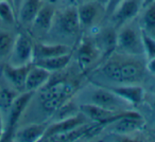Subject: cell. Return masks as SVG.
<instances>
[{"instance_id":"6da1fadb","label":"cell","mask_w":155,"mask_h":142,"mask_svg":"<svg viewBox=\"0 0 155 142\" xmlns=\"http://www.w3.org/2000/svg\"><path fill=\"white\" fill-rule=\"evenodd\" d=\"M77 85L66 80L48 82L39 89V101L41 107L48 114L53 115L63 104L70 101L77 92Z\"/></svg>"},{"instance_id":"7a4b0ae2","label":"cell","mask_w":155,"mask_h":142,"mask_svg":"<svg viewBox=\"0 0 155 142\" xmlns=\"http://www.w3.org/2000/svg\"><path fill=\"white\" fill-rule=\"evenodd\" d=\"M101 72L110 81L120 84H136L143 79L144 68L135 60H110L101 68Z\"/></svg>"},{"instance_id":"3957f363","label":"cell","mask_w":155,"mask_h":142,"mask_svg":"<svg viewBox=\"0 0 155 142\" xmlns=\"http://www.w3.org/2000/svg\"><path fill=\"white\" fill-rule=\"evenodd\" d=\"M33 95H34L33 91H24L17 95L10 109L8 110L9 117H8L7 124L5 125V134L1 141H13L18 123L30 104Z\"/></svg>"},{"instance_id":"277c9868","label":"cell","mask_w":155,"mask_h":142,"mask_svg":"<svg viewBox=\"0 0 155 142\" xmlns=\"http://www.w3.org/2000/svg\"><path fill=\"white\" fill-rule=\"evenodd\" d=\"M116 49L127 55H140L143 54L140 30L137 31L131 26H122L117 33Z\"/></svg>"},{"instance_id":"5b68a950","label":"cell","mask_w":155,"mask_h":142,"mask_svg":"<svg viewBox=\"0 0 155 142\" xmlns=\"http://www.w3.org/2000/svg\"><path fill=\"white\" fill-rule=\"evenodd\" d=\"M34 43L28 34L19 33L16 35L13 49L9 56V64L13 66H25L33 63Z\"/></svg>"},{"instance_id":"8992f818","label":"cell","mask_w":155,"mask_h":142,"mask_svg":"<svg viewBox=\"0 0 155 142\" xmlns=\"http://www.w3.org/2000/svg\"><path fill=\"white\" fill-rule=\"evenodd\" d=\"M91 103L115 112L130 110V107H131L130 104H127L124 100H122L116 93L113 92L110 88H103V87L97 88L93 92Z\"/></svg>"},{"instance_id":"52a82bcc","label":"cell","mask_w":155,"mask_h":142,"mask_svg":"<svg viewBox=\"0 0 155 142\" xmlns=\"http://www.w3.org/2000/svg\"><path fill=\"white\" fill-rule=\"evenodd\" d=\"M80 111L83 112L87 117V119H89L91 122L100 123V124L104 125V126H107V125L112 124L113 122L117 121L118 119L129 115L132 110H125V111L122 112H115L112 111V110H107L105 108L100 107V106L96 105V104L89 103L81 105Z\"/></svg>"},{"instance_id":"ba28073f","label":"cell","mask_w":155,"mask_h":142,"mask_svg":"<svg viewBox=\"0 0 155 142\" xmlns=\"http://www.w3.org/2000/svg\"><path fill=\"white\" fill-rule=\"evenodd\" d=\"M87 122H88L87 117L81 111L75 114L74 116L58 120L54 123H52V124L48 125L41 141H47L49 138L53 137V136L68 133V131H72V129L77 128V127L81 126L82 124H85Z\"/></svg>"},{"instance_id":"9c48e42d","label":"cell","mask_w":155,"mask_h":142,"mask_svg":"<svg viewBox=\"0 0 155 142\" xmlns=\"http://www.w3.org/2000/svg\"><path fill=\"white\" fill-rule=\"evenodd\" d=\"M141 9V0H122L110 17L117 27L124 26L137 16Z\"/></svg>"},{"instance_id":"30bf717a","label":"cell","mask_w":155,"mask_h":142,"mask_svg":"<svg viewBox=\"0 0 155 142\" xmlns=\"http://www.w3.org/2000/svg\"><path fill=\"white\" fill-rule=\"evenodd\" d=\"M110 125L112 126V131L114 134L120 136H127L143 129L146 122L138 112L131 111L129 115L118 119Z\"/></svg>"},{"instance_id":"8fae6325","label":"cell","mask_w":155,"mask_h":142,"mask_svg":"<svg viewBox=\"0 0 155 142\" xmlns=\"http://www.w3.org/2000/svg\"><path fill=\"white\" fill-rule=\"evenodd\" d=\"M101 50L97 44L89 39H82L78 50V64L83 73L87 72L91 66L98 60Z\"/></svg>"},{"instance_id":"7c38bea8","label":"cell","mask_w":155,"mask_h":142,"mask_svg":"<svg viewBox=\"0 0 155 142\" xmlns=\"http://www.w3.org/2000/svg\"><path fill=\"white\" fill-rule=\"evenodd\" d=\"M32 64L25 65V66H13V65L8 63L7 65L3 66V76L18 92L25 91V83H26L27 74H28L29 69L32 66Z\"/></svg>"},{"instance_id":"4fadbf2b","label":"cell","mask_w":155,"mask_h":142,"mask_svg":"<svg viewBox=\"0 0 155 142\" xmlns=\"http://www.w3.org/2000/svg\"><path fill=\"white\" fill-rule=\"evenodd\" d=\"M51 78V73L49 71L44 69L43 67H39L35 64L29 69V72L27 74L26 83H25V91H35L41 89Z\"/></svg>"},{"instance_id":"5bb4252c","label":"cell","mask_w":155,"mask_h":142,"mask_svg":"<svg viewBox=\"0 0 155 142\" xmlns=\"http://www.w3.org/2000/svg\"><path fill=\"white\" fill-rule=\"evenodd\" d=\"M58 24L60 30L66 35L78 34L81 29V24L77 8L69 7L65 9L58 17Z\"/></svg>"},{"instance_id":"9a60e30c","label":"cell","mask_w":155,"mask_h":142,"mask_svg":"<svg viewBox=\"0 0 155 142\" xmlns=\"http://www.w3.org/2000/svg\"><path fill=\"white\" fill-rule=\"evenodd\" d=\"M48 123H32L21 128H17L14 135V141L18 142H36L41 141Z\"/></svg>"},{"instance_id":"2e32d148","label":"cell","mask_w":155,"mask_h":142,"mask_svg":"<svg viewBox=\"0 0 155 142\" xmlns=\"http://www.w3.org/2000/svg\"><path fill=\"white\" fill-rule=\"evenodd\" d=\"M110 89L131 106L139 105L144 99V90L139 85L124 84L123 86L114 87Z\"/></svg>"},{"instance_id":"e0dca14e","label":"cell","mask_w":155,"mask_h":142,"mask_svg":"<svg viewBox=\"0 0 155 142\" xmlns=\"http://www.w3.org/2000/svg\"><path fill=\"white\" fill-rule=\"evenodd\" d=\"M70 47L61 44H34V52H33V63L38 62L46 58L54 57V56L63 55L70 53Z\"/></svg>"},{"instance_id":"ac0fdd59","label":"cell","mask_w":155,"mask_h":142,"mask_svg":"<svg viewBox=\"0 0 155 142\" xmlns=\"http://www.w3.org/2000/svg\"><path fill=\"white\" fill-rule=\"evenodd\" d=\"M55 19V9L52 2H44L39 9L32 27L39 32L47 33L51 29Z\"/></svg>"},{"instance_id":"d6986e66","label":"cell","mask_w":155,"mask_h":142,"mask_svg":"<svg viewBox=\"0 0 155 142\" xmlns=\"http://www.w3.org/2000/svg\"><path fill=\"white\" fill-rule=\"evenodd\" d=\"M43 3V0H24L16 13L17 20L24 26H32Z\"/></svg>"},{"instance_id":"ffe728a7","label":"cell","mask_w":155,"mask_h":142,"mask_svg":"<svg viewBox=\"0 0 155 142\" xmlns=\"http://www.w3.org/2000/svg\"><path fill=\"white\" fill-rule=\"evenodd\" d=\"M100 5H98L96 1H86L77 8L78 16L80 20L81 27H91L97 20L100 13Z\"/></svg>"},{"instance_id":"44dd1931","label":"cell","mask_w":155,"mask_h":142,"mask_svg":"<svg viewBox=\"0 0 155 142\" xmlns=\"http://www.w3.org/2000/svg\"><path fill=\"white\" fill-rule=\"evenodd\" d=\"M71 60V54H63V55L54 56V57L46 58V60H41L38 62H35L33 64L37 65L39 67H43L44 69L48 70L50 73H53V72H58V71H62L66 68L69 65Z\"/></svg>"},{"instance_id":"7402d4cb","label":"cell","mask_w":155,"mask_h":142,"mask_svg":"<svg viewBox=\"0 0 155 142\" xmlns=\"http://www.w3.org/2000/svg\"><path fill=\"white\" fill-rule=\"evenodd\" d=\"M16 36L11 32L0 30V58H9Z\"/></svg>"},{"instance_id":"603a6c76","label":"cell","mask_w":155,"mask_h":142,"mask_svg":"<svg viewBox=\"0 0 155 142\" xmlns=\"http://www.w3.org/2000/svg\"><path fill=\"white\" fill-rule=\"evenodd\" d=\"M18 95L19 92L13 87L12 88L10 87L0 88V110L1 111L9 110Z\"/></svg>"},{"instance_id":"cb8c5ba5","label":"cell","mask_w":155,"mask_h":142,"mask_svg":"<svg viewBox=\"0 0 155 142\" xmlns=\"http://www.w3.org/2000/svg\"><path fill=\"white\" fill-rule=\"evenodd\" d=\"M100 34V43L103 47L104 52H106V54H110L114 50H116L117 33L114 29H106Z\"/></svg>"},{"instance_id":"d4e9b609","label":"cell","mask_w":155,"mask_h":142,"mask_svg":"<svg viewBox=\"0 0 155 142\" xmlns=\"http://www.w3.org/2000/svg\"><path fill=\"white\" fill-rule=\"evenodd\" d=\"M140 34H141L143 54H146L148 60L155 57V38L153 36H151L143 29H140Z\"/></svg>"},{"instance_id":"484cf974","label":"cell","mask_w":155,"mask_h":142,"mask_svg":"<svg viewBox=\"0 0 155 142\" xmlns=\"http://www.w3.org/2000/svg\"><path fill=\"white\" fill-rule=\"evenodd\" d=\"M16 13L13 5L7 1H0V20L9 24L16 21Z\"/></svg>"},{"instance_id":"4316f807","label":"cell","mask_w":155,"mask_h":142,"mask_svg":"<svg viewBox=\"0 0 155 142\" xmlns=\"http://www.w3.org/2000/svg\"><path fill=\"white\" fill-rule=\"evenodd\" d=\"M143 24L148 31H155V1L144 8Z\"/></svg>"},{"instance_id":"83f0119b","label":"cell","mask_w":155,"mask_h":142,"mask_svg":"<svg viewBox=\"0 0 155 142\" xmlns=\"http://www.w3.org/2000/svg\"><path fill=\"white\" fill-rule=\"evenodd\" d=\"M121 1H122V0H108L107 5L105 7V10H104V11H105V15L110 17V14L114 12V10L116 9V7L121 2Z\"/></svg>"},{"instance_id":"f1b7e54d","label":"cell","mask_w":155,"mask_h":142,"mask_svg":"<svg viewBox=\"0 0 155 142\" xmlns=\"http://www.w3.org/2000/svg\"><path fill=\"white\" fill-rule=\"evenodd\" d=\"M147 69H148L152 74H155V57L151 58V60H148Z\"/></svg>"},{"instance_id":"f546056e","label":"cell","mask_w":155,"mask_h":142,"mask_svg":"<svg viewBox=\"0 0 155 142\" xmlns=\"http://www.w3.org/2000/svg\"><path fill=\"white\" fill-rule=\"evenodd\" d=\"M3 134H5V122L2 118V111L0 110V141L2 140Z\"/></svg>"},{"instance_id":"4dcf8cb0","label":"cell","mask_w":155,"mask_h":142,"mask_svg":"<svg viewBox=\"0 0 155 142\" xmlns=\"http://www.w3.org/2000/svg\"><path fill=\"white\" fill-rule=\"evenodd\" d=\"M22 1H24V0H12V3H13V8H14V10H15V13H17L18 9H19Z\"/></svg>"},{"instance_id":"1f68e13d","label":"cell","mask_w":155,"mask_h":142,"mask_svg":"<svg viewBox=\"0 0 155 142\" xmlns=\"http://www.w3.org/2000/svg\"><path fill=\"white\" fill-rule=\"evenodd\" d=\"M94 1H96L98 5H101L104 10H105V7L107 5V3H108V0H94Z\"/></svg>"},{"instance_id":"d6a6232c","label":"cell","mask_w":155,"mask_h":142,"mask_svg":"<svg viewBox=\"0 0 155 142\" xmlns=\"http://www.w3.org/2000/svg\"><path fill=\"white\" fill-rule=\"evenodd\" d=\"M154 1L155 0H141V9H144V8L148 7L149 5H151Z\"/></svg>"},{"instance_id":"836d02e7","label":"cell","mask_w":155,"mask_h":142,"mask_svg":"<svg viewBox=\"0 0 155 142\" xmlns=\"http://www.w3.org/2000/svg\"><path fill=\"white\" fill-rule=\"evenodd\" d=\"M0 1H7V2H10L12 5H13V3H12V0H0Z\"/></svg>"},{"instance_id":"e575fe53","label":"cell","mask_w":155,"mask_h":142,"mask_svg":"<svg viewBox=\"0 0 155 142\" xmlns=\"http://www.w3.org/2000/svg\"><path fill=\"white\" fill-rule=\"evenodd\" d=\"M54 0H47V2H53Z\"/></svg>"}]
</instances>
